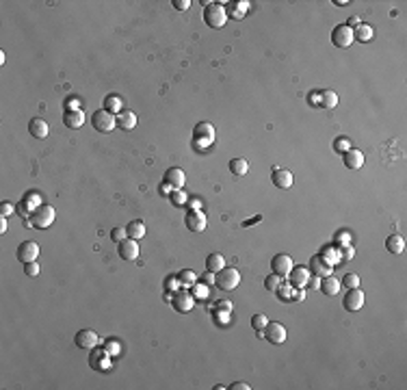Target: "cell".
<instances>
[{"mask_svg":"<svg viewBox=\"0 0 407 390\" xmlns=\"http://www.w3.org/2000/svg\"><path fill=\"white\" fill-rule=\"evenodd\" d=\"M204 22H206L210 28H221L228 22V11L226 6L219 2H208L206 9H204Z\"/></svg>","mask_w":407,"mask_h":390,"instance_id":"1","label":"cell"},{"mask_svg":"<svg viewBox=\"0 0 407 390\" xmlns=\"http://www.w3.org/2000/svg\"><path fill=\"white\" fill-rule=\"evenodd\" d=\"M193 143L198 150L210 148L214 143V126L208 122H200L198 126L193 128Z\"/></svg>","mask_w":407,"mask_h":390,"instance_id":"2","label":"cell"},{"mask_svg":"<svg viewBox=\"0 0 407 390\" xmlns=\"http://www.w3.org/2000/svg\"><path fill=\"white\" fill-rule=\"evenodd\" d=\"M28 221H30L32 228H37V230H48V228L54 224V208L42 204L39 208H35V210H32V214H30Z\"/></svg>","mask_w":407,"mask_h":390,"instance_id":"3","label":"cell"},{"mask_svg":"<svg viewBox=\"0 0 407 390\" xmlns=\"http://www.w3.org/2000/svg\"><path fill=\"white\" fill-rule=\"evenodd\" d=\"M214 284L219 286L221 290H234L236 286L240 284V273L232 269V266H223L221 271L214 273Z\"/></svg>","mask_w":407,"mask_h":390,"instance_id":"4","label":"cell"},{"mask_svg":"<svg viewBox=\"0 0 407 390\" xmlns=\"http://www.w3.org/2000/svg\"><path fill=\"white\" fill-rule=\"evenodd\" d=\"M91 126H94L98 132H110V130H115V126H117V117L113 113H108L106 108H100L91 115Z\"/></svg>","mask_w":407,"mask_h":390,"instance_id":"5","label":"cell"},{"mask_svg":"<svg viewBox=\"0 0 407 390\" xmlns=\"http://www.w3.org/2000/svg\"><path fill=\"white\" fill-rule=\"evenodd\" d=\"M172 306H174L176 312H180V314H186V312H191L193 306H195L193 292H188V290H176L174 295H172Z\"/></svg>","mask_w":407,"mask_h":390,"instance_id":"6","label":"cell"},{"mask_svg":"<svg viewBox=\"0 0 407 390\" xmlns=\"http://www.w3.org/2000/svg\"><path fill=\"white\" fill-rule=\"evenodd\" d=\"M184 224L191 232H204L208 226V219H206V214H204V210L191 208V210H186V214H184Z\"/></svg>","mask_w":407,"mask_h":390,"instance_id":"7","label":"cell"},{"mask_svg":"<svg viewBox=\"0 0 407 390\" xmlns=\"http://www.w3.org/2000/svg\"><path fill=\"white\" fill-rule=\"evenodd\" d=\"M332 42L336 48H349L353 44V28H349L346 24H338L332 30Z\"/></svg>","mask_w":407,"mask_h":390,"instance_id":"8","label":"cell"},{"mask_svg":"<svg viewBox=\"0 0 407 390\" xmlns=\"http://www.w3.org/2000/svg\"><path fill=\"white\" fill-rule=\"evenodd\" d=\"M312 273L308 266H292L290 273H288V284L292 286V288H306L308 282H310Z\"/></svg>","mask_w":407,"mask_h":390,"instance_id":"9","label":"cell"},{"mask_svg":"<svg viewBox=\"0 0 407 390\" xmlns=\"http://www.w3.org/2000/svg\"><path fill=\"white\" fill-rule=\"evenodd\" d=\"M262 336H264L271 344H282V342L286 340V328L282 323H278V321L266 323V328L262 330Z\"/></svg>","mask_w":407,"mask_h":390,"instance_id":"10","label":"cell"},{"mask_svg":"<svg viewBox=\"0 0 407 390\" xmlns=\"http://www.w3.org/2000/svg\"><path fill=\"white\" fill-rule=\"evenodd\" d=\"M74 342H76V347H78V349L89 351V349H96L98 344H100V336H98L94 330H80V332L76 334Z\"/></svg>","mask_w":407,"mask_h":390,"instance_id":"11","label":"cell"},{"mask_svg":"<svg viewBox=\"0 0 407 390\" xmlns=\"http://www.w3.org/2000/svg\"><path fill=\"white\" fill-rule=\"evenodd\" d=\"M39 256V245L35 243V240H24V243H20L18 247V260L24 264L28 262H35Z\"/></svg>","mask_w":407,"mask_h":390,"instance_id":"12","label":"cell"},{"mask_svg":"<svg viewBox=\"0 0 407 390\" xmlns=\"http://www.w3.org/2000/svg\"><path fill=\"white\" fill-rule=\"evenodd\" d=\"M271 269H273L275 276L286 278L292 269V258L288 256V254H275L273 260H271Z\"/></svg>","mask_w":407,"mask_h":390,"instance_id":"13","label":"cell"},{"mask_svg":"<svg viewBox=\"0 0 407 390\" xmlns=\"http://www.w3.org/2000/svg\"><path fill=\"white\" fill-rule=\"evenodd\" d=\"M342 306H344V310H349V312H358L364 306L362 288H349V292H346L344 299H342Z\"/></svg>","mask_w":407,"mask_h":390,"instance_id":"14","label":"cell"},{"mask_svg":"<svg viewBox=\"0 0 407 390\" xmlns=\"http://www.w3.org/2000/svg\"><path fill=\"white\" fill-rule=\"evenodd\" d=\"M117 254L122 260H136L139 258V245L134 238H124L122 243H117Z\"/></svg>","mask_w":407,"mask_h":390,"instance_id":"15","label":"cell"},{"mask_svg":"<svg viewBox=\"0 0 407 390\" xmlns=\"http://www.w3.org/2000/svg\"><path fill=\"white\" fill-rule=\"evenodd\" d=\"M310 273L312 276H316V278H327V276H332V269L334 266L332 264H327L323 258H320V254H316V256H312V260H310Z\"/></svg>","mask_w":407,"mask_h":390,"instance_id":"16","label":"cell"},{"mask_svg":"<svg viewBox=\"0 0 407 390\" xmlns=\"http://www.w3.org/2000/svg\"><path fill=\"white\" fill-rule=\"evenodd\" d=\"M63 124L72 130H78L84 124V113L80 108H68L63 113Z\"/></svg>","mask_w":407,"mask_h":390,"instance_id":"17","label":"cell"},{"mask_svg":"<svg viewBox=\"0 0 407 390\" xmlns=\"http://www.w3.org/2000/svg\"><path fill=\"white\" fill-rule=\"evenodd\" d=\"M165 182L172 188H182L184 186V182H186V176L180 167H169L165 172Z\"/></svg>","mask_w":407,"mask_h":390,"instance_id":"18","label":"cell"},{"mask_svg":"<svg viewBox=\"0 0 407 390\" xmlns=\"http://www.w3.org/2000/svg\"><path fill=\"white\" fill-rule=\"evenodd\" d=\"M271 180H273V184L278 186V188H290L292 186V174L288 172V169H273L271 172Z\"/></svg>","mask_w":407,"mask_h":390,"instance_id":"19","label":"cell"},{"mask_svg":"<svg viewBox=\"0 0 407 390\" xmlns=\"http://www.w3.org/2000/svg\"><path fill=\"white\" fill-rule=\"evenodd\" d=\"M108 351L106 349H102V351H91V356H89V364H91V368H96V370H106L108 368Z\"/></svg>","mask_w":407,"mask_h":390,"instance_id":"20","label":"cell"},{"mask_svg":"<svg viewBox=\"0 0 407 390\" xmlns=\"http://www.w3.org/2000/svg\"><path fill=\"white\" fill-rule=\"evenodd\" d=\"M28 132L35 136V139H46V136L50 134V126H48V122L35 117V120H30V124H28Z\"/></svg>","mask_w":407,"mask_h":390,"instance_id":"21","label":"cell"},{"mask_svg":"<svg viewBox=\"0 0 407 390\" xmlns=\"http://www.w3.org/2000/svg\"><path fill=\"white\" fill-rule=\"evenodd\" d=\"M362 165H364V154L360 152V150L351 148L349 152H344V167H349V169H360Z\"/></svg>","mask_w":407,"mask_h":390,"instance_id":"22","label":"cell"},{"mask_svg":"<svg viewBox=\"0 0 407 390\" xmlns=\"http://www.w3.org/2000/svg\"><path fill=\"white\" fill-rule=\"evenodd\" d=\"M117 126H120L122 130H132L136 126V115L132 113V110H126L124 108L120 115H117Z\"/></svg>","mask_w":407,"mask_h":390,"instance_id":"23","label":"cell"},{"mask_svg":"<svg viewBox=\"0 0 407 390\" xmlns=\"http://www.w3.org/2000/svg\"><path fill=\"white\" fill-rule=\"evenodd\" d=\"M386 250L390 254H401L405 250V238L401 234H390V236L386 238Z\"/></svg>","mask_w":407,"mask_h":390,"instance_id":"24","label":"cell"},{"mask_svg":"<svg viewBox=\"0 0 407 390\" xmlns=\"http://www.w3.org/2000/svg\"><path fill=\"white\" fill-rule=\"evenodd\" d=\"M320 290H323L325 295H330V297L338 295V292H340V280L332 278V276L323 278V280H320Z\"/></svg>","mask_w":407,"mask_h":390,"instance_id":"25","label":"cell"},{"mask_svg":"<svg viewBox=\"0 0 407 390\" xmlns=\"http://www.w3.org/2000/svg\"><path fill=\"white\" fill-rule=\"evenodd\" d=\"M320 258H323L327 264H332V266H336V264L340 262V260H342V258H340V250H338L336 245H327V247H323V252H320Z\"/></svg>","mask_w":407,"mask_h":390,"instance_id":"26","label":"cell"},{"mask_svg":"<svg viewBox=\"0 0 407 390\" xmlns=\"http://www.w3.org/2000/svg\"><path fill=\"white\" fill-rule=\"evenodd\" d=\"M126 232H128V238H143L146 236V224L143 221H139V219H132L130 224L126 226Z\"/></svg>","mask_w":407,"mask_h":390,"instance_id":"27","label":"cell"},{"mask_svg":"<svg viewBox=\"0 0 407 390\" xmlns=\"http://www.w3.org/2000/svg\"><path fill=\"white\" fill-rule=\"evenodd\" d=\"M318 104L323 108H336V104H338V96H336V91H332V89H325V91H320V96H318Z\"/></svg>","mask_w":407,"mask_h":390,"instance_id":"28","label":"cell"},{"mask_svg":"<svg viewBox=\"0 0 407 390\" xmlns=\"http://www.w3.org/2000/svg\"><path fill=\"white\" fill-rule=\"evenodd\" d=\"M104 108L108 110V113H117L120 115L122 110H124V102H122V98L120 96H115V94H110V96H106L104 98Z\"/></svg>","mask_w":407,"mask_h":390,"instance_id":"29","label":"cell"},{"mask_svg":"<svg viewBox=\"0 0 407 390\" xmlns=\"http://www.w3.org/2000/svg\"><path fill=\"white\" fill-rule=\"evenodd\" d=\"M230 172H232L236 178H242V176H247V172H249V162L245 158H232L230 160Z\"/></svg>","mask_w":407,"mask_h":390,"instance_id":"30","label":"cell"},{"mask_svg":"<svg viewBox=\"0 0 407 390\" xmlns=\"http://www.w3.org/2000/svg\"><path fill=\"white\" fill-rule=\"evenodd\" d=\"M223 266H226V258H223L221 254H210L206 258V271L216 273V271H221Z\"/></svg>","mask_w":407,"mask_h":390,"instance_id":"31","label":"cell"},{"mask_svg":"<svg viewBox=\"0 0 407 390\" xmlns=\"http://www.w3.org/2000/svg\"><path fill=\"white\" fill-rule=\"evenodd\" d=\"M372 39V28L368 24H360L358 28H353V42H370Z\"/></svg>","mask_w":407,"mask_h":390,"instance_id":"32","label":"cell"},{"mask_svg":"<svg viewBox=\"0 0 407 390\" xmlns=\"http://www.w3.org/2000/svg\"><path fill=\"white\" fill-rule=\"evenodd\" d=\"M178 282L182 286H193L195 282H198V276H195V271H191V269H182L178 273Z\"/></svg>","mask_w":407,"mask_h":390,"instance_id":"33","label":"cell"},{"mask_svg":"<svg viewBox=\"0 0 407 390\" xmlns=\"http://www.w3.org/2000/svg\"><path fill=\"white\" fill-rule=\"evenodd\" d=\"M294 290H297V288H292V286L288 284V282L278 286V295H280L282 302H290V299L294 297Z\"/></svg>","mask_w":407,"mask_h":390,"instance_id":"34","label":"cell"},{"mask_svg":"<svg viewBox=\"0 0 407 390\" xmlns=\"http://www.w3.org/2000/svg\"><path fill=\"white\" fill-rule=\"evenodd\" d=\"M349 150H351V141L346 139V136H338V139L334 141V152L344 154V152H349Z\"/></svg>","mask_w":407,"mask_h":390,"instance_id":"35","label":"cell"},{"mask_svg":"<svg viewBox=\"0 0 407 390\" xmlns=\"http://www.w3.org/2000/svg\"><path fill=\"white\" fill-rule=\"evenodd\" d=\"M247 6H249V2H245V0H242V2H234L232 6H230V16L232 18H242L245 16V11H247Z\"/></svg>","mask_w":407,"mask_h":390,"instance_id":"36","label":"cell"},{"mask_svg":"<svg viewBox=\"0 0 407 390\" xmlns=\"http://www.w3.org/2000/svg\"><path fill=\"white\" fill-rule=\"evenodd\" d=\"M266 323H268V318H266L264 314H254V316H252V328H254L256 332H260V334H262V330L266 328Z\"/></svg>","mask_w":407,"mask_h":390,"instance_id":"37","label":"cell"},{"mask_svg":"<svg viewBox=\"0 0 407 390\" xmlns=\"http://www.w3.org/2000/svg\"><path fill=\"white\" fill-rule=\"evenodd\" d=\"M340 282H342V286H346V288H360V276H356V273H346Z\"/></svg>","mask_w":407,"mask_h":390,"instance_id":"38","label":"cell"},{"mask_svg":"<svg viewBox=\"0 0 407 390\" xmlns=\"http://www.w3.org/2000/svg\"><path fill=\"white\" fill-rule=\"evenodd\" d=\"M280 282H282V278L275 276V273H271V276H266V280H264V288L266 290H278Z\"/></svg>","mask_w":407,"mask_h":390,"instance_id":"39","label":"cell"},{"mask_svg":"<svg viewBox=\"0 0 407 390\" xmlns=\"http://www.w3.org/2000/svg\"><path fill=\"white\" fill-rule=\"evenodd\" d=\"M193 297L195 299H206L208 297V286L206 284H193Z\"/></svg>","mask_w":407,"mask_h":390,"instance_id":"40","label":"cell"},{"mask_svg":"<svg viewBox=\"0 0 407 390\" xmlns=\"http://www.w3.org/2000/svg\"><path fill=\"white\" fill-rule=\"evenodd\" d=\"M110 238H113L115 243H122L124 238H128L126 228H113V232H110Z\"/></svg>","mask_w":407,"mask_h":390,"instance_id":"41","label":"cell"},{"mask_svg":"<svg viewBox=\"0 0 407 390\" xmlns=\"http://www.w3.org/2000/svg\"><path fill=\"white\" fill-rule=\"evenodd\" d=\"M338 250H340V258L342 260H351L353 256H356V250H353L351 245H340Z\"/></svg>","mask_w":407,"mask_h":390,"instance_id":"42","label":"cell"},{"mask_svg":"<svg viewBox=\"0 0 407 390\" xmlns=\"http://www.w3.org/2000/svg\"><path fill=\"white\" fill-rule=\"evenodd\" d=\"M13 212H16V206H13L11 202H2V204H0V214H2V217H11Z\"/></svg>","mask_w":407,"mask_h":390,"instance_id":"43","label":"cell"},{"mask_svg":"<svg viewBox=\"0 0 407 390\" xmlns=\"http://www.w3.org/2000/svg\"><path fill=\"white\" fill-rule=\"evenodd\" d=\"M24 273L28 278H35V276H39V264H37V260L35 262H28V264H24Z\"/></svg>","mask_w":407,"mask_h":390,"instance_id":"44","label":"cell"},{"mask_svg":"<svg viewBox=\"0 0 407 390\" xmlns=\"http://www.w3.org/2000/svg\"><path fill=\"white\" fill-rule=\"evenodd\" d=\"M172 200H174L176 206H182V204H186V193H182L180 188H176V193H172Z\"/></svg>","mask_w":407,"mask_h":390,"instance_id":"45","label":"cell"},{"mask_svg":"<svg viewBox=\"0 0 407 390\" xmlns=\"http://www.w3.org/2000/svg\"><path fill=\"white\" fill-rule=\"evenodd\" d=\"M104 349H106L110 356H115V354H120V351H122L120 342H115V340H108V342H106V347H104Z\"/></svg>","mask_w":407,"mask_h":390,"instance_id":"46","label":"cell"},{"mask_svg":"<svg viewBox=\"0 0 407 390\" xmlns=\"http://www.w3.org/2000/svg\"><path fill=\"white\" fill-rule=\"evenodd\" d=\"M336 243L349 245V243H351V234H349V232H338V234H336Z\"/></svg>","mask_w":407,"mask_h":390,"instance_id":"47","label":"cell"},{"mask_svg":"<svg viewBox=\"0 0 407 390\" xmlns=\"http://www.w3.org/2000/svg\"><path fill=\"white\" fill-rule=\"evenodd\" d=\"M172 4H174L178 11H186L188 6H191V0H174Z\"/></svg>","mask_w":407,"mask_h":390,"instance_id":"48","label":"cell"},{"mask_svg":"<svg viewBox=\"0 0 407 390\" xmlns=\"http://www.w3.org/2000/svg\"><path fill=\"white\" fill-rule=\"evenodd\" d=\"M214 310H221V312H232V304L230 302H219L214 306Z\"/></svg>","mask_w":407,"mask_h":390,"instance_id":"49","label":"cell"},{"mask_svg":"<svg viewBox=\"0 0 407 390\" xmlns=\"http://www.w3.org/2000/svg\"><path fill=\"white\" fill-rule=\"evenodd\" d=\"M230 390H252V386H249V384H245V382H236V384H232V386H230Z\"/></svg>","mask_w":407,"mask_h":390,"instance_id":"50","label":"cell"},{"mask_svg":"<svg viewBox=\"0 0 407 390\" xmlns=\"http://www.w3.org/2000/svg\"><path fill=\"white\" fill-rule=\"evenodd\" d=\"M360 24H362V20H360L358 16H353V18H349V22H346V26H349V28H358V26Z\"/></svg>","mask_w":407,"mask_h":390,"instance_id":"51","label":"cell"},{"mask_svg":"<svg viewBox=\"0 0 407 390\" xmlns=\"http://www.w3.org/2000/svg\"><path fill=\"white\" fill-rule=\"evenodd\" d=\"M176 286H182L178 282V278H167V288H176Z\"/></svg>","mask_w":407,"mask_h":390,"instance_id":"52","label":"cell"},{"mask_svg":"<svg viewBox=\"0 0 407 390\" xmlns=\"http://www.w3.org/2000/svg\"><path fill=\"white\" fill-rule=\"evenodd\" d=\"M320 280H323V278H316V276H314V278H310V282H308V284H310L312 288H320Z\"/></svg>","mask_w":407,"mask_h":390,"instance_id":"53","label":"cell"},{"mask_svg":"<svg viewBox=\"0 0 407 390\" xmlns=\"http://www.w3.org/2000/svg\"><path fill=\"white\" fill-rule=\"evenodd\" d=\"M202 282H204V284H212V282H214V273H210V271H208L206 276L202 278Z\"/></svg>","mask_w":407,"mask_h":390,"instance_id":"54","label":"cell"},{"mask_svg":"<svg viewBox=\"0 0 407 390\" xmlns=\"http://www.w3.org/2000/svg\"><path fill=\"white\" fill-rule=\"evenodd\" d=\"M4 232H6V217L0 214V234H4Z\"/></svg>","mask_w":407,"mask_h":390,"instance_id":"55","label":"cell"},{"mask_svg":"<svg viewBox=\"0 0 407 390\" xmlns=\"http://www.w3.org/2000/svg\"><path fill=\"white\" fill-rule=\"evenodd\" d=\"M160 193H172V186H169L167 182H162V184H160Z\"/></svg>","mask_w":407,"mask_h":390,"instance_id":"56","label":"cell"},{"mask_svg":"<svg viewBox=\"0 0 407 390\" xmlns=\"http://www.w3.org/2000/svg\"><path fill=\"white\" fill-rule=\"evenodd\" d=\"M262 217H254V219H249V221H245V224H242V226H252V224H256V221H260Z\"/></svg>","mask_w":407,"mask_h":390,"instance_id":"57","label":"cell"}]
</instances>
